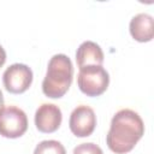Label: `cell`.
Instances as JSON below:
<instances>
[{
	"label": "cell",
	"mask_w": 154,
	"mask_h": 154,
	"mask_svg": "<svg viewBox=\"0 0 154 154\" xmlns=\"http://www.w3.org/2000/svg\"><path fill=\"white\" fill-rule=\"evenodd\" d=\"M144 134V124L140 114L132 109L118 111L106 135L108 148L116 154H125L132 150Z\"/></svg>",
	"instance_id": "6da1fadb"
},
{
	"label": "cell",
	"mask_w": 154,
	"mask_h": 154,
	"mask_svg": "<svg viewBox=\"0 0 154 154\" xmlns=\"http://www.w3.org/2000/svg\"><path fill=\"white\" fill-rule=\"evenodd\" d=\"M73 78V66L71 59L65 54H55L51 58L47 73L42 81V91L47 97L59 99L64 96Z\"/></svg>",
	"instance_id": "7a4b0ae2"
},
{
	"label": "cell",
	"mask_w": 154,
	"mask_h": 154,
	"mask_svg": "<svg viewBox=\"0 0 154 154\" xmlns=\"http://www.w3.org/2000/svg\"><path fill=\"white\" fill-rule=\"evenodd\" d=\"M77 84L79 90L87 96H99L106 91L109 84V75L102 66H84L79 69Z\"/></svg>",
	"instance_id": "3957f363"
},
{
	"label": "cell",
	"mask_w": 154,
	"mask_h": 154,
	"mask_svg": "<svg viewBox=\"0 0 154 154\" xmlns=\"http://www.w3.org/2000/svg\"><path fill=\"white\" fill-rule=\"evenodd\" d=\"M28 129V118L17 106H6L0 109V135L6 138H18Z\"/></svg>",
	"instance_id": "277c9868"
},
{
	"label": "cell",
	"mask_w": 154,
	"mask_h": 154,
	"mask_svg": "<svg viewBox=\"0 0 154 154\" xmlns=\"http://www.w3.org/2000/svg\"><path fill=\"white\" fill-rule=\"evenodd\" d=\"M32 82V71L25 64H12L10 65L4 75L2 83L5 89L12 94H22L29 89Z\"/></svg>",
	"instance_id": "5b68a950"
},
{
	"label": "cell",
	"mask_w": 154,
	"mask_h": 154,
	"mask_svg": "<svg viewBox=\"0 0 154 154\" xmlns=\"http://www.w3.org/2000/svg\"><path fill=\"white\" fill-rule=\"evenodd\" d=\"M69 126L76 137H88L93 134L96 126V116L91 107L81 105L77 106L70 114Z\"/></svg>",
	"instance_id": "8992f818"
},
{
	"label": "cell",
	"mask_w": 154,
	"mask_h": 154,
	"mask_svg": "<svg viewBox=\"0 0 154 154\" xmlns=\"http://www.w3.org/2000/svg\"><path fill=\"white\" fill-rule=\"evenodd\" d=\"M63 120L61 111L53 103H42L35 112V125L38 131L51 134L59 129Z\"/></svg>",
	"instance_id": "52a82bcc"
},
{
	"label": "cell",
	"mask_w": 154,
	"mask_h": 154,
	"mask_svg": "<svg viewBox=\"0 0 154 154\" xmlns=\"http://www.w3.org/2000/svg\"><path fill=\"white\" fill-rule=\"evenodd\" d=\"M131 36L138 42H149L154 35L153 17L147 13H138L134 16L129 24Z\"/></svg>",
	"instance_id": "ba28073f"
},
{
	"label": "cell",
	"mask_w": 154,
	"mask_h": 154,
	"mask_svg": "<svg viewBox=\"0 0 154 154\" xmlns=\"http://www.w3.org/2000/svg\"><path fill=\"white\" fill-rule=\"evenodd\" d=\"M76 61L79 69L84 66H90V65L102 66L103 52L97 43L93 41H84L77 48Z\"/></svg>",
	"instance_id": "9c48e42d"
},
{
	"label": "cell",
	"mask_w": 154,
	"mask_h": 154,
	"mask_svg": "<svg viewBox=\"0 0 154 154\" xmlns=\"http://www.w3.org/2000/svg\"><path fill=\"white\" fill-rule=\"evenodd\" d=\"M34 154H66V150L59 141L46 140L36 146Z\"/></svg>",
	"instance_id": "30bf717a"
},
{
	"label": "cell",
	"mask_w": 154,
	"mask_h": 154,
	"mask_svg": "<svg viewBox=\"0 0 154 154\" xmlns=\"http://www.w3.org/2000/svg\"><path fill=\"white\" fill-rule=\"evenodd\" d=\"M73 154H103L102 149L95 143H81L73 149Z\"/></svg>",
	"instance_id": "8fae6325"
},
{
	"label": "cell",
	"mask_w": 154,
	"mask_h": 154,
	"mask_svg": "<svg viewBox=\"0 0 154 154\" xmlns=\"http://www.w3.org/2000/svg\"><path fill=\"white\" fill-rule=\"evenodd\" d=\"M5 61H6V52L2 48V46L0 45V67L5 64Z\"/></svg>",
	"instance_id": "7c38bea8"
},
{
	"label": "cell",
	"mask_w": 154,
	"mask_h": 154,
	"mask_svg": "<svg viewBox=\"0 0 154 154\" xmlns=\"http://www.w3.org/2000/svg\"><path fill=\"white\" fill-rule=\"evenodd\" d=\"M4 107V95H2V91L0 90V109Z\"/></svg>",
	"instance_id": "4fadbf2b"
}]
</instances>
